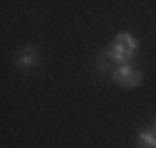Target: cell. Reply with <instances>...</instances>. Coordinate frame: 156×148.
<instances>
[{
	"instance_id": "cell-5",
	"label": "cell",
	"mask_w": 156,
	"mask_h": 148,
	"mask_svg": "<svg viewBox=\"0 0 156 148\" xmlns=\"http://www.w3.org/2000/svg\"><path fill=\"white\" fill-rule=\"evenodd\" d=\"M139 143H141L144 148H156V133L151 131V128L141 131V133H139Z\"/></svg>"
},
{
	"instance_id": "cell-4",
	"label": "cell",
	"mask_w": 156,
	"mask_h": 148,
	"mask_svg": "<svg viewBox=\"0 0 156 148\" xmlns=\"http://www.w3.org/2000/svg\"><path fill=\"white\" fill-rule=\"evenodd\" d=\"M114 42H116V45H122V47H126V49H131V52L139 49V42H136V37H134V35H129V32L116 35V40H114Z\"/></svg>"
},
{
	"instance_id": "cell-1",
	"label": "cell",
	"mask_w": 156,
	"mask_h": 148,
	"mask_svg": "<svg viewBox=\"0 0 156 148\" xmlns=\"http://www.w3.org/2000/svg\"><path fill=\"white\" fill-rule=\"evenodd\" d=\"M112 79L116 84H122V86H139L141 74L136 69H131V67H116V69H112Z\"/></svg>"
},
{
	"instance_id": "cell-3",
	"label": "cell",
	"mask_w": 156,
	"mask_h": 148,
	"mask_svg": "<svg viewBox=\"0 0 156 148\" xmlns=\"http://www.w3.org/2000/svg\"><path fill=\"white\" fill-rule=\"evenodd\" d=\"M15 64L23 67V69L35 67V64H37V49H35V47H25V49H20V52L15 54Z\"/></svg>"
},
{
	"instance_id": "cell-2",
	"label": "cell",
	"mask_w": 156,
	"mask_h": 148,
	"mask_svg": "<svg viewBox=\"0 0 156 148\" xmlns=\"http://www.w3.org/2000/svg\"><path fill=\"white\" fill-rule=\"evenodd\" d=\"M136 52H131V49H126V47H122V45H112L107 52H104V57L107 59H112V62H116L119 67H129V62H131V57H134Z\"/></svg>"
}]
</instances>
